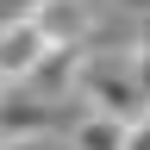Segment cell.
Here are the masks:
<instances>
[{
    "mask_svg": "<svg viewBox=\"0 0 150 150\" xmlns=\"http://www.w3.org/2000/svg\"><path fill=\"white\" fill-rule=\"evenodd\" d=\"M69 100H81L88 112H112V119H138L150 106V94L138 81V50H106L81 44L69 56Z\"/></svg>",
    "mask_w": 150,
    "mask_h": 150,
    "instance_id": "1",
    "label": "cell"
},
{
    "mask_svg": "<svg viewBox=\"0 0 150 150\" xmlns=\"http://www.w3.org/2000/svg\"><path fill=\"white\" fill-rule=\"evenodd\" d=\"M69 100L44 94L31 81H0V138H25V131H63Z\"/></svg>",
    "mask_w": 150,
    "mask_h": 150,
    "instance_id": "2",
    "label": "cell"
},
{
    "mask_svg": "<svg viewBox=\"0 0 150 150\" xmlns=\"http://www.w3.org/2000/svg\"><path fill=\"white\" fill-rule=\"evenodd\" d=\"M31 19H38V31H44L56 50H81V44L100 38V13H94V0H38Z\"/></svg>",
    "mask_w": 150,
    "mask_h": 150,
    "instance_id": "3",
    "label": "cell"
},
{
    "mask_svg": "<svg viewBox=\"0 0 150 150\" xmlns=\"http://www.w3.org/2000/svg\"><path fill=\"white\" fill-rule=\"evenodd\" d=\"M50 50H56V44L38 31V19H31V13L0 19V81H19V75H31Z\"/></svg>",
    "mask_w": 150,
    "mask_h": 150,
    "instance_id": "4",
    "label": "cell"
},
{
    "mask_svg": "<svg viewBox=\"0 0 150 150\" xmlns=\"http://www.w3.org/2000/svg\"><path fill=\"white\" fill-rule=\"evenodd\" d=\"M63 138H69V150H119L125 144V119H112V112H75V119L63 125Z\"/></svg>",
    "mask_w": 150,
    "mask_h": 150,
    "instance_id": "5",
    "label": "cell"
},
{
    "mask_svg": "<svg viewBox=\"0 0 150 150\" xmlns=\"http://www.w3.org/2000/svg\"><path fill=\"white\" fill-rule=\"evenodd\" d=\"M0 150H69L63 131H25V138H0Z\"/></svg>",
    "mask_w": 150,
    "mask_h": 150,
    "instance_id": "6",
    "label": "cell"
},
{
    "mask_svg": "<svg viewBox=\"0 0 150 150\" xmlns=\"http://www.w3.org/2000/svg\"><path fill=\"white\" fill-rule=\"evenodd\" d=\"M119 150H150V106L138 112V119H125V144Z\"/></svg>",
    "mask_w": 150,
    "mask_h": 150,
    "instance_id": "7",
    "label": "cell"
},
{
    "mask_svg": "<svg viewBox=\"0 0 150 150\" xmlns=\"http://www.w3.org/2000/svg\"><path fill=\"white\" fill-rule=\"evenodd\" d=\"M131 50H150V6L138 13V38H131Z\"/></svg>",
    "mask_w": 150,
    "mask_h": 150,
    "instance_id": "8",
    "label": "cell"
}]
</instances>
